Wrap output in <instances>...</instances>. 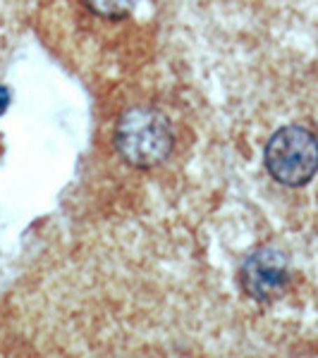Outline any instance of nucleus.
Listing matches in <instances>:
<instances>
[{
    "label": "nucleus",
    "instance_id": "4",
    "mask_svg": "<svg viewBox=\"0 0 318 358\" xmlns=\"http://www.w3.org/2000/svg\"><path fill=\"white\" fill-rule=\"evenodd\" d=\"M84 3L89 5L91 13L106 17V20H120L137 8L139 0H84Z\"/></svg>",
    "mask_w": 318,
    "mask_h": 358
},
{
    "label": "nucleus",
    "instance_id": "2",
    "mask_svg": "<svg viewBox=\"0 0 318 358\" xmlns=\"http://www.w3.org/2000/svg\"><path fill=\"white\" fill-rule=\"evenodd\" d=\"M263 160L275 182L304 187L318 172V138L302 124H287L265 143Z\"/></svg>",
    "mask_w": 318,
    "mask_h": 358
},
{
    "label": "nucleus",
    "instance_id": "1",
    "mask_svg": "<svg viewBox=\"0 0 318 358\" xmlns=\"http://www.w3.org/2000/svg\"><path fill=\"white\" fill-rule=\"evenodd\" d=\"M115 148L132 167L148 170L160 165L172 151L170 122L151 106L130 108L115 127Z\"/></svg>",
    "mask_w": 318,
    "mask_h": 358
},
{
    "label": "nucleus",
    "instance_id": "3",
    "mask_svg": "<svg viewBox=\"0 0 318 358\" xmlns=\"http://www.w3.org/2000/svg\"><path fill=\"white\" fill-rule=\"evenodd\" d=\"M244 277V289L258 301L275 296L282 292L287 282V263L282 253L273 251V248H258L249 256L242 270Z\"/></svg>",
    "mask_w": 318,
    "mask_h": 358
},
{
    "label": "nucleus",
    "instance_id": "5",
    "mask_svg": "<svg viewBox=\"0 0 318 358\" xmlns=\"http://www.w3.org/2000/svg\"><path fill=\"white\" fill-rule=\"evenodd\" d=\"M10 98H13V96H10V89H8V86L0 84V115H3L5 110H8Z\"/></svg>",
    "mask_w": 318,
    "mask_h": 358
}]
</instances>
